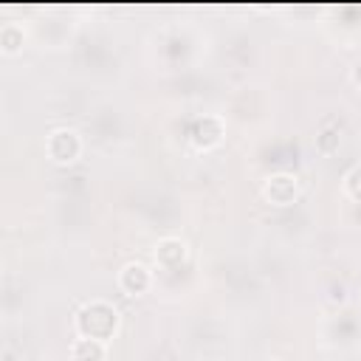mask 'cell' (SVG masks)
Wrapping results in <instances>:
<instances>
[{"mask_svg": "<svg viewBox=\"0 0 361 361\" xmlns=\"http://www.w3.org/2000/svg\"><path fill=\"white\" fill-rule=\"evenodd\" d=\"M118 324H121V313L107 299H90L87 305H82L76 310V319H73L76 336L99 338V341H107V344L118 333Z\"/></svg>", "mask_w": 361, "mask_h": 361, "instance_id": "obj_1", "label": "cell"}, {"mask_svg": "<svg viewBox=\"0 0 361 361\" xmlns=\"http://www.w3.org/2000/svg\"><path fill=\"white\" fill-rule=\"evenodd\" d=\"M45 155L56 166H71L82 155V135L73 127H54L45 135Z\"/></svg>", "mask_w": 361, "mask_h": 361, "instance_id": "obj_2", "label": "cell"}, {"mask_svg": "<svg viewBox=\"0 0 361 361\" xmlns=\"http://www.w3.org/2000/svg\"><path fill=\"white\" fill-rule=\"evenodd\" d=\"M259 195L265 203L276 206V209H285V206H293L302 195V180L299 175L293 172H271L262 186H259Z\"/></svg>", "mask_w": 361, "mask_h": 361, "instance_id": "obj_3", "label": "cell"}, {"mask_svg": "<svg viewBox=\"0 0 361 361\" xmlns=\"http://www.w3.org/2000/svg\"><path fill=\"white\" fill-rule=\"evenodd\" d=\"M223 135H226V121H223L220 116H212V113H209V116H200V118L192 124L189 141H192V147H195V149L209 152V149L220 147Z\"/></svg>", "mask_w": 361, "mask_h": 361, "instance_id": "obj_4", "label": "cell"}, {"mask_svg": "<svg viewBox=\"0 0 361 361\" xmlns=\"http://www.w3.org/2000/svg\"><path fill=\"white\" fill-rule=\"evenodd\" d=\"M116 282H118V288H121L127 296H144V293L152 288V271H149L147 262L130 259V262L121 265Z\"/></svg>", "mask_w": 361, "mask_h": 361, "instance_id": "obj_5", "label": "cell"}, {"mask_svg": "<svg viewBox=\"0 0 361 361\" xmlns=\"http://www.w3.org/2000/svg\"><path fill=\"white\" fill-rule=\"evenodd\" d=\"M152 259L161 271H178L189 259V245L180 237H161L152 248Z\"/></svg>", "mask_w": 361, "mask_h": 361, "instance_id": "obj_6", "label": "cell"}, {"mask_svg": "<svg viewBox=\"0 0 361 361\" xmlns=\"http://www.w3.org/2000/svg\"><path fill=\"white\" fill-rule=\"evenodd\" d=\"M68 355H71V361H104L107 358V341L76 336L68 347Z\"/></svg>", "mask_w": 361, "mask_h": 361, "instance_id": "obj_7", "label": "cell"}, {"mask_svg": "<svg viewBox=\"0 0 361 361\" xmlns=\"http://www.w3.org/2000/svg\"><path fill=\"white\" fill-rule=\"evenodd\" d=\"M23 45H25V28L20 23H14V20L3 23L0 25V51L6 56H14V54L23 51Z\"/></svg>", "mask_w": 361, "mask_h": 361, "instance_id": "obj_8", "label": "cell"}, {"mask_svg": "<svg viewBox=\"0 0 361 361\" xmlns=\"http://www.w3.org/2000/svg\"><path fill=\"white\" fill-rule=\"evenodd\" d=\"M338 147H341V130H338V127L322 130V133L316 135V149H319L322 155H333V152H338Z\"/></svg>", "mask_w": 361, "mask_h": 361, "instance_id": "obj_9", "label": "cell"}, {"mask_svg": "<svg viewBox=\"0 0 361 361\" xmlns=\"http://www.w3.org/2000/svg\"><path fill=\"white\" fill-rule=\"evenodd\" d=\"M344 195L355 203H361V164L353 166L347 175H344Z\"/></svg>", "mask_w": 361, "mask_h": 361, "instance_id": "obj_10", "label": "cell"}, {"mask_svg": "<svg viewBox=\"0 0 361 361\" xmlns=\"http://www.w3.org/2000/svg\"><path fill=\"white\" fill-rule=\"evenodd\" d=\"M350 79H353V85H355V87H361V62H355V65H353Z\"/></svg>", "mask_w": 361, "mask_h": 361, "instance_id": "obj_11", "label": "cell"}, {"mask_svg": "<svg viewBox=\"0 0 361 361\" xmlns=\"http://www.w3.org/2000/svg\"><path fill=\"white\" fill-rule=\"evenodd\" d=\"M268 361H282V358H268Z\"/></svg>", "mask_w": 361, "mask_h": 361, "instance_id": "obj_12", "label": "cell"}]
</instances>
